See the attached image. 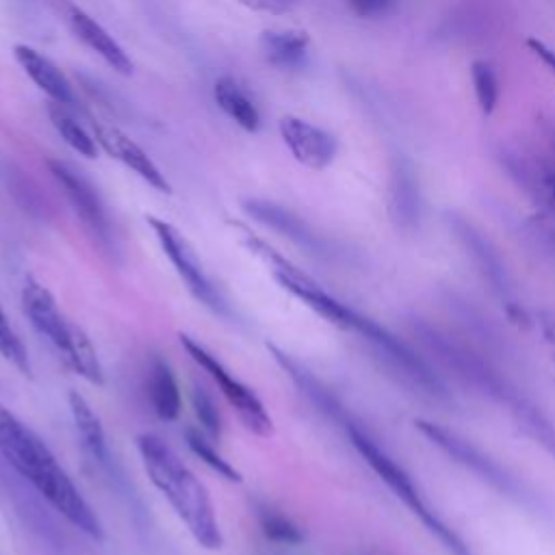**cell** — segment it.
<instances>
[{
    "instance_id": "1",
    "label": "cell",
    "mask_w": 555,
    "mask_h": 555,
    "mask_svg": "<svg viewBox=\"0 0 555 555\" xmlns=\"http://www.w3.org/2000/svg\"><path fill=\"white\" fill-rule=\"evenodd\" d=\"M2 460L72 527L102 540V522L48 444L0 401Z\"/></svg>"
},
{
    "instance_id": "2",
    "label": "cell",
    "mask_w": 555,
    "mask_h": 555,
    "mask_svg": "<svg viewBox=\"0 0 555 555\" xmlns=\"http://www.w3.org/2000/svg\"><path fill=\"white\" fill-rule=\"evenodd\" d=\"M137 449L150 481L167 499L193 540L208 551L221 548L223 535L215 505L206 486L195 477V473L165 440L154 434H141L137 438Z\"/></svg>"
},
{
    "instance_id": "3",
    "label": "cell",
    "mask_w": 555,
    "mask_h": 555,
    "mask_svg": "<svg viewBox=\"0 0 555 555\" xmlns=\"http://www.w3.org/2000/svg\"><path fill=\"white\" fill-rule=\"evenodd\" d=\"M408 327L421 351L436 364V369L442 375H451L470 392L505 408L522 395L499 364L475 343L423 317H412Z\"/></svg>"
},
{
    "instance_id": "4",
    "label": "cell",
    "mask_w": 555,
    "mask_h": 555,
    "mask_svg": "<svg viewBox=\"0 0 555 555\" xmlns=\"http://www.w3.org/2000/svg\"><path fill=\"white\" fill-rule=\"evenodd\" d=\"M340 425H343L351 447L366 462V466L410 509V514L414 518H418V522L427 529V533L431 538H436V542L449 555H475L470 544L427 501V496L423 494V490H421L418 481L412 477V473L362 423L347 416Z\"/></svg>"
},
{
    "instance_id": "5",
    "label": "cell",
    "mask_w": 555,
    "mask_h": 555,
    "mask_svg": "<svg viewBox=\"0 0 555 555\" xmlns=\"http://www.w3.org/2000/svg\"><path fill=\"white\" fill-rule=\"evenodd\" d=\"M347 330L360 336V340L369 347L386 375L392 377L408 392L416 395L423 401L453 408L455 399L447 384V377L421 351L418 345L414 347L410 340H403L401 336L358 310L353 312Z\"/></svg>"
},
{
    "instance_id": "6",
    "label": "cell",
    "mask_w": 555,
    "mask_h": 555,
    "mask_svg": "<svg viewBox=\"0 0 555 555\" xmlns=\"http://www.w3.org/2000/svg\"><path fill=\"white\" fill-rule=\"evenodd\" d=\"M414 425L434 449H438L453 464L470 473L477 481L494 490L499 496L535 514H542L546 509V503L540 499V494H535V490L525 479H520L514 470H509L505 464H501L494 455L483 451L473 440L434 421L418 418Z\"/></svg>"
},
{
    "instance_id": "7",
    "label": "cell",
    "mask_w": 555,
    "mask_h": 555,
    "mask_svg": "<svg viewBox=\"0 0 555 555\" xmlns=\"http://www.w3.org/2000/svg\"><path fill=\"white\" fill-rule=\"evenodd\" d=\"M22 308L35 332L52 345V349L76 375L89 384H104L102 364L93 343L61 312L56 299L43 284L33 278L24 282Z\"/></svg>"
},
{
    "instance_id": "8",
    "label": "cell",
    "mask_w": 555,
    "mask_h": 555,
    "mask_svg": "<svg viewBox=\"0 0 555 555\" xmlns=\"http://www.w3.org/2000/svg\"><path fill=\"white\" fill-rule=\"evenodd\" d=\"M180 345L184 347V351L191 356V360L195 364H199L210 377L212 382L219 386L221 395L225 397V401L230 403V408L236 412L238 421L245 425V429H249L256 436H271L273 434V421L269 416V412L264 410L262 401L258 399V395L245 386L241 379H236L219 360L215 353H210L204 345H199L197 340H193L186 334H180Z\"/></svg>"
},
{
    "instance_id": "9",
    "label": "cell",
    "mask_w": 555,
    "mask_h": 555,
    "mask_svg": "<svg viewBox=\"0 0 555 555\" xmlns=\"http://www.w3.org/2000/svg\"><path fill=\"white\" fill-rule=\"evenodd\" d=\"M147 225L152 228V232H154L163 254L169 258V262L173 264L176 273L186 284V288L193 293V297L197 301H202L206 308H210L212 312L228 317L230 308H228L225 299L221 297L217 286L206 275V271H204L195 249L180 234V230H176L169 221H163V219L152 217V215L147 217Z\"/></svg>"
},
{
    "instance_id": "10",
    "label": "cell",
    "mask_w": 555,
    "mask_h": 555,
    "mask_svg": "<svg viewBox=\"0 0 555 555\" xmlns=\"http://www.w3.org/2000/svg\"><path fill=\"white\" fill-rule=\"evenodd\" d=\"M444 223L488 288L509 304L514 299V280L496 245L464 215L447 212Z\"/></svg>"
},
{
    "instance_id": "11",
    "label": "cell",
    "mask_w": 555,
    "mask_h": 555,
    "mask_svg": "<svg viewBox=\"0 0 555 555\" xmlns=\"http://www.w3.org/2000/svg\"><path fill=\"white\" fill-rule=\"evenodd\" d=\"M496 158L507 176L544 212V232L555 247V165L535 152L507 145L496 152Z\"/></svg>"
},
{
    "instance_id": "12",
    "label": "cell",
    "mask_w": 555,
    "mask_h": 555,
    "mask_svg": "<svg viewBox=\"0 0 555 555\" xmlns=\"http://www.w3.org/2000/svg\"><path fill=\"white\" fill-rule=\"evenodd\" d=\"M48 169L54 176V180L61 184L63 193L67 195V202L72 204L74 212L85 223V228L100 241V245L111 247L113 245L111 219L91 182L63 160H54V158L48 160Z\"/></svg>"
},
{
    "instance_id": "13",
    "label": "cell",
    "mask_w": 555,
    "mask_h": 555,
    "mask_svg": "<svg viewBox=\"0 0 555 555\" xmlns=\"http://www.w3.org/2000/svg\"><path fill=\"white\" fill-rule=\"evenodd\" d=\"M243 208L251 219H256L258 223L291 238L295 245H299L308 254H314L319 258L336 256L334 245L327 238H323L319 232H314L301 217H297L288 208H284L275 202H267V199H245Z\"/></svg>"
},
{
    "instance_id": "14",
    "label": "cell",
    "mask_w": 555,
    "mask_h": 555,
    "mask_svg": "<svg viewBox=\"0 0 555 555\" xmlns=\"http://www.w3.org/2000/svg\"><path fill=\"white\" fill-rule=\"evenodd\" d=\"M388 215L397 230L412 234L423 219V195L410 158L395 156L388 180Z\"/></svg>"
},
{
    "instance_id": "15",
    "label": "cell",
    "mask_w": 555,
    "mask_h": 555,
    "mask_svg": "<svg viewBox=\"0 0 555 555\" xmlns=\"http://www.w3.org/2000/svg\"><path fill=\"white\" fill-rule=\"evenodd\" d=\"M280 134L295 160L310 169H325L338 152V141L332 132L295 115L280 119Z\"/></svg>"
},
{
    "instance_id": "16",
    "label": "cell",
    "mask_w": 555,
    "mask_h": 555,
    "mask_svg": "<svg viewBox=\"0 0 555 555\" xmlns=\"http://www.w3.org/2000/svg\"><path fill=\"white\" fill-rule=\"evenodd\" d=\"M65 20L69 30L91 50L95 52L108 67H113L115 72L128 76L132 72V61L128 59V54L124 52V48L82 9L67 4L65 7Z\"/></svg>"
},
{
    "instance_id": "17",
    "label": "cell",
    "mask_w": 555,
    "mask_h": 555,
    "mask_svg": "<svg viewBox=\"0 0 555 555\" xmlns=\"http://www.w3.org/2000/svg\"><path fill=\"white\" fill-rule=\"evenodd\" d=\"M95 139L98 143L117 160H121L128 169H132L139 178H143L150 186H154L156 191L169 193L171 186L167 182V178L160 173V169L154 165V160L130 139L126 137L121 130L117 128H104V126H95Z\"/></svg>"
},
{
    "instance_id": "18",
    "label": "cell",
    "mask_w": 555,
    "mask_h": 555,
    "mask_svg": "<svg viewBox=\"0 0 555 555\" xmlns=\"http://www.w3.org/2000/svg\"><path fill=\"white\" fill-rule=\"evenodd\" d=\"M15 61L20 63V67L26 72V76L52 100L59 102L63 106H69L76 102L74 91L69 80L65 78V74L41 52H37L35 48L26 46V43H17L13 48Z\"/></svg>"
},
{
    "instance_id": "19",
    "label": "cell",
    "mask_w": 555,
    "mask_h": 555,
    "mask_svg": "<svg viewBox=\"0 0 555 555\" xmlns=\"http://www.w3.org/2000/svg\"><path fill=\"white\" fill-rule=\"evenodd\" d=\"M310 39L304 30H264L260 35V52L267 63L280 69H299L306 65Z\"/></svg>"
},
{
    "instance_id": "20",
    "label": "cell",
    "mask_w": 555,
    "mask_h": 555,
    "mask_svg": "<svg viewBox=\"0 0 555 555\" xmlns=\"http://www.w3.org/2000/svg\"><path fill=\"white\" fill-rule=\"evenodd\" d=\"M507 412L512 414L516 427L531 440L535 442L546 455L555 460V423L553 418L527 395H520Z\"/></svg>"
},
{
    "instance_id": "21",
    "label": "cell",
    "mask_w": 555,
    "mask_h": 555,
    "mask_svg": "<svg viewBox=\"0 0 555 555\" xmlns=\"http://www.w3.org/2000/svg\"><path fill=\"white\" fill-rule=\"evenodd\" d=\"M147 392L154 412L163 421H176L182 410V397H180V386L176 382V375L167 360L154 358L150 366V377H147Z\"/></svg>"
},
{
    "instance_id": "22",
    "label": "cell",
    "mask_w": 555,
    "mask_h": 555,
    "mask_svg": "<svg viewBox=\"0 0 555 555\" xmlns=\"http://www.w3.org/2000/svg\"><path fill=\"white\" fill-rule=\"evenodd\" d=\"M212 95L219 108L243 130L256 132L260 128V113L256 104L249 100V95L243 91V87L234 78L230 76L217 78L212 87Z\"/></svg>"
},
{
    "instance_id": "23",
    "label": "cell",
    "mask_w": 555,
    "mask_h": 555,
    "mask_svg": "<svg viewBox=\"0 0 555 555\" xmlns=\"http://www.w3.org/2000/svg\"><path fill=\"white\" fill-rule=\"evenodd\" d=\"M69 410H72V418L74 425L78 429V436L82 440V447L87 449V453L100 462V464H108V444H106V434L104 427L100 423V416L93 412V408L89 405V401L72 390L69 392Z\"/></svg>"
},
{
    "instance_id": "24",
    "label": "cell",
    "mask_w": 555,
    "mask_h": 555,
    "mask_svg": "<svg viewBox=\"0 0 555 555\" xmlns=\"http://www.w3.org/2000/svg\"><path fill=\"white\" fill-rule=\"evenodd\" d=\"M48 115H50L52 126H54L56 132L61 134V139H63L72 150H76L78 154H82V156H87V158H95V154H98L95 139L65 111L63 104L52 102V104L48 106Z\"/></svg>"
},
{
    "instance_id": "25",
    "label": "cell",
    "mask_w": 555,
    "mask_h": 555,
    "mask_svg": "<svg viewBox=\"0 0 555 555\" xmlns=\"http://www.w3.org/2000/svg\"><path fill=\"white\" fill-rule=\"evenodd\" d=\"M470 78H473L479 111L483 115H492L499 104V93H501L499 76H496L494 67L488 61H475L470 65Z\"/></svg>"
},
{
    "instance_id": "26",
    "label": "cell",
    "mask_w": 555,
    "mask_h": 555,
    "mask_svg": "<svg viewBox=\"0 0 555 555\" xmlns=\"http://www.w3.org/2000/svg\"><path fill=\"white\" fill-rule=\"evenodd\" d=\"M258 520H260L262 533L271 542L288 544V546H295V544L304 542V531L288 516H284V514L271 509V507H262L260 514H258Z\"/></svg>"
},
{
    "instance_id": "27",
    "label": "cell",
    "mask_w": 555,
    "mask_h": 555,
    "mask_svg": "<svg viewBox=\"0 0 555 555\" xmlns=\"http://www.w3.org/2000/svg\"><path fill=\"white\" fill-rule=\"evenodd\" d=\"M186 444H189V449H191L204 464H208L217 475H221V477L228 479V481H241V473H238L204 436H199L197 431L189 429V431H186Z\"/></svg>"
},
{
    "instance_id": "28",
    "label": "cell",
    "mask_w": 555,
    "mask_h": 555,
    "mask_svg": "<svg viewBox=\"0 0 555 555\" xmlns=\"http://www.w3.org/2000/svg\"><path fill=\"white\" fill-rule=\"evenodd\" d=\"M0 358L11 362L20 373L30 375L28 351H26L22 338L17 336V332L13 330V325L9 323V317L4 314L2 306H0Z\"/></svg>"
},
{
    "instance_id": "29",
    "label": "cell",
    "mask_w": 555,
    "mask_h": 555,
    "mask_svg": "<svg viewBox=\"0 0 555 555\" xmlns=\"http://www.w3.org/2000/svg\"><path fill=\"white\" fill-rule=\"evenodd\" d=\"M488 30V13H483V7H464L457 11L453 20H449V35L462 37V39H473V37H483L481 33Z\"/></svg>"
},
{
    "instance_id": "30",
    "label": "cell",
    "mask_w": 555,
    "mask_h": 555,
    "mask_svg": "<svg viewBox=\"0 0 555 555\" xmlns=\"http://www.w3.org/2000/svg\"><path fill=\"white\" fill-rule=\"evenodd\" d=\"M191 401H193V412H195L197 421L202 423V427H204L210 436H219V434H221V418H219V412H217L215 401L210 399V395H208L204 388L193 386Z\"/></svg>"
},
{
    "instance_id": "31",
    "label": "cell",
    "mask_w": 555,
    "mask_h": 555,
    "mask_svg": "<svg viewBox=\"0 0 555 555\" xmlns=\"http://www.w3.org/2000/svg\"><path fill=\"white\" fill-rule=\"evenodd\" d=\"M345 2L351 9V13H356L358 17H364V20L386 17L399 4V0H345Z\"/></svg>"
},
{
    "instance_id": "32",
    "label": "cell",
    "mask_w": 555,
    "mask_h": 555,
    "mask_svg": "<svg viewBox=\"0 0 555 555\" xmlns=\"http://www.w3.org/2000/svg\"><path fill=\"white\" fill-rule=\"evenodd\" d=\"M527 48L555 74V50L553 48H548L544 41H540L535 37L527 39Z\"/></svg>"
},
{
    "instance_id": "33",
    "label": "cell",
    "mask_w": 555,
    "mask_h": 555,
    "mask_svg": "<svg viewBox=\"0 0 555 555\" xmlns=\"http://www.w3.org/2000/svg\"><path fill=\"white\" fill-rule=\"evenodd\" d=\"M540 128H542V134L546 137V143H548L553 156H555V119H542Z\"/></svg>"
},
{
    "instance_id": "34",
    "label": "cell",
    "mask_w": 555,
    "mask_h": 555,
    "mask_svg": "<svg viewBox=\"0 0 555 555\" xmlns=\"http://www.w3.org/2000/svg\"><path fill=\"white\" fill-rule=\"evenodd\" d=\"M278 2H282V4H288V2H293V0H278Z\"/></svg>"
}]
</instances>
